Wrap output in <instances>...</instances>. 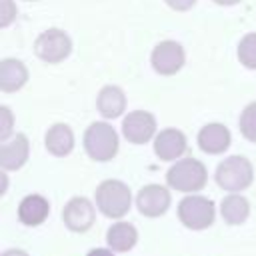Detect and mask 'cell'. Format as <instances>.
Wrapping results in <instances>:
<instances>
[{
    "label": "cell",
    "mask_w": 256,
    "mask_h": 256,
    "mask_svg": "<svg viewBox=\"0 0 256 256\" xmlns=\"http://www.w3.org/2000/svg\"><path fill=\"white\" fill-rule=\"evenodd\" d=\"M16 4L12 0H0V26L6 28L16 18Z\"/></svg>",
    "instance_id": "cell-22"
},
{
    "label": "cell",
    "mask_w": 256,
    "mask_h": 256,
    "mask_svg": "<svg viewBox=\"0 0 256 256\" xmlns=\"http://www.w3.org/2000/svg\"><path fill=\"white\" fill-rule=\"evenodd\" d=\"M184 60H186L184 48L174 40H162L160 44L154 46L152 56H150L152 68L162 76L176 74L184 66Z\"/></svg>",
    "instance_id": "cell-7"
},
{
    "label": "cell",
    "mask_w": 256,
    "mask_h": 256,
    "mask_svg": "<svg viewBox=\"0 0 256 256\" xmlns=\"http://www.w3.org/2000/svg\"><path fill=\"white\" fill-rule=\"evenodd\" d=\"M206 180H208L206 166L196 158L176 160L166 172L168 186L178 192H198L206 186Z\"/></svg>",
    "instance_id": "cell-1"
},
{
    "label": "cell",
    "mask_w": 256,
    "mask_h": 256,
    "mask_svg": "<svg viewBox=\"0 0 256 256\" xmlns=\"http://www.w3.org/2000/svg\"><path fill=\"white\" fill-rule=\"evenodd\" d=\"M2 256H28L24 250H18V248H14V250H6Z\"/></svg>",
    "instance_id": "cell-26"
},
{
    "label": "cell",
    "mask_w": 256,
    "mask_h": 256,
    "mask_svg": "<svg viewBox=\"0 0 256 256\" xmlns=\"http://www.w3.org/2000/svg\"><path fill=\"white\" fill-rule=\"evenodd\" d=\"M214 216H216L214 202L206 196L190 194V196L182 198L178 204V218L190 230H204V228L212 226Z\"/></svg>",
    "instance_id": "cell-5"
},
{
    "label": "cell",
    "mask_w": 256,
    "mask_h": 256,
    "mask_svg": "<svg viewBox=\"0 0 256 256\" xmlns=\"http://www.w3.org/2000/svg\"><path fill=\"white\" fill-rule=\"evenodd\" d=\"M94 204L84 196H74L62 210V220L72 232H86L94 224Z\"/></svg>",
    "instance_id": "cell-9"
},
{
    "label": "cell",
    "mask_w": 256,
    "mask_h": 256,
    "mask_svg": "<svg viewBox=\"0 0 256 256\" xmlns=\"http://www.w3.org/2000/svg\"><path fill=\"white\" fill-rule=\"evenodd\" d=\"M30 154V144L24 134H16L14 138L2 142L0 146V166L2 170H18L26 164Z\"/></svg>",
    "instance_id": "cell-13"
},
{
    "label": "cell",
    "mask_w": 256,
    "mask_h": 256,
    "mask_svg": "<svg viewBox=\"0 0 256 256\" xmlns=\"http://www.w3.org/2000/svg\"><path fill=\"white\" fill-rule=\"evenodd\" d=\"M238 60L250 70H256V32L246 34L238 44Z\"/></svg>",
    "instance_id": "cell-20"
},
{
    "label": "cell",
    "mask_w": 256,
    "mask_h": 256,
    "mask_svg": "<svg viewBox=\"0 0 256 256\" xmlns=\"http://www.w3.org/2000/svg\"><path fill=\"white\" fill-rule=\"evenodd\" d=\"M44 144H46V150L52 154V156H68L74 148V132L68 124H54L48 128L46 132V138H44Z\"/></svg>",
    "instance_id": "cell-15"
},
{
    "label": "cell",
    "mask_w": 256,
    "mask_h": 256,
    "mask_svg": "<svg viewBox=\"0 0 256 256\" xmlns=\"http://www.w3.org/2000/svg\"><path fill=\"white\" fill-rule=\"evenodd\" d=\"M88 256H114L112 250H106V248H94L88 252Z\"/></svg>",
    "instance_id": "cell-25"
},
{
    "label": "cell",
    "mask_w": 256,
    "mask_h": 256,
    "mask_svg": "<svg viewBox=\"0 0 256 256\" xmlns=\"http://www.w3.org/2000/svg\"><path fill=\"white\" fill-rule=\"evenodd\" d=\"M122 134L130 144H146L156 136V118L146 110L128 112L122 120Z\"/></svg>",
    "instance_id": "cell-8"
},
{
    "label": "cell",
    "mask_w": 256,
    "mask_h": 256,
    "mask_svg": "<svg viewBox=\"0 0 256 256\" xmlns=\"http://www.w3.org/2000/svg\"><path fill=\"white\" fill-rule=\"evenodd\" d=\"M84 150L96 162L112 160L118 152V134L108 122H92L84 132Z\"/></svg>",
    "instance_id": "cell-2"
},
{
    "label": "cell",
    "mask_w": 256,
    "mask_h": 256,
    "mask_svg": "<svg viewBox=\"0 0 256 256\" xmlns=\"http://www.w3.org/2000/svg\"><path fill=\"white\" fill-rule=\"evenodd\" d=\"M172 10H176V12H184V10H190L194 4H196V0H164Z\"/></svg>",
    "instance_id": "cell-24"
},
{
    "label": "cell",
    "mask_w": 256,
    "mask_h": 256,
    "mask_svg": "<svg viewBox=\"0 0 256 256\" xmlns=\"http://www.w3.org/2000/svg\"><path fill=\"white\" fill-rule=\"evenodd\" d=\"M186 148V136L176 128H164L154 136V154L160 160H178Z\"/></svg>",
    "instance_id": "cell-11"
},
{
    "label": "cell",
    "mask_w": 256,
    "mask_h": 256,
    "mask_svg": "<svg viewBox=\"0 0 256 256\" xmlns=\"http://www.w3.org/2000/svg\"><path fill=\"white\" fill-rule=\"evenodd\" d=\"M238 126H240V132L246 140L254 142L256 144V102H250L242 114H240V120H238Z\"/></svg>",
    "instance_id": "cell-21"
},
{
    "label": "cell",
    "mask_w": 256,
    "mask_h": 256,
    "mask_svg": "<svg viewBox=\"0 0 256 256\" xmlns=\"http://www.w3.org/2000/svg\"><path fill=\"white\" fill-rule=\"evenodd\" d=\"M136 206H138L140 214H144L148 218L162 216L170 208V192L160 184H148V186L140 188V192L136 196Z\"/></svg>",
    "instance_id": "cell-10"
},
{
    "label": "cell",
    "mask_w": 256,
    "mask_h": 256,
    "mask_svg": "<svg viewBox=\"0 0 256 256\" xmlns=\"http://www.w3.org/2000/svg\"><path fill=\"white\" fill-rule=\"evenodd\" d=\"M254 180V168L244 156H228L216 168V182L228 192H240Z\"/></svg>",
    "instance_id": "cell-4"
},
{
    "label": "cell",
    "mask_w": 256,
    "mask_h": 256,
    "mask_svg": "<svg viewBox=\"0 0 256 256\" xmlns=\"http://www.w3.org/2000/svg\"><path fill=\"white\" fill-rule=\"evenodd\" d=\"M136 240H138V232L130 222H116L108 228L106 234V242L114 252H126L134 248Z\"/></svg>",
    "instance_id": "cell-18"
},
{
    "label": "cell",
    "mask_w": 256,
    "mask_h": 256,
    "mask_svg": "<svg viewBox=\"0 0 256 256\" xmlns=\"http://www.w3.org/2000/svg\"><path fill=\"white\" fill-rule=\"evenodd\" d=\"M50 212V204L44 196L40 194H28L22 198L20 206H18V218L22 224L26 226H38L48 218Z\"/></svg>",
    "instance_id": "cell-14"
},
{
    "label": "cell",
    "mask_w": 256,
    "mask_h": 256,
    "mask_svg": "<svg viewBox=\"0 0 256 256\" xmlns=\"http://www.w3.org/2000/svg\"><path fill=\"white\" fill-rule=\"evenodd\" d=\"M32 2H34V0H32Z\"/></svg>",
    "instance_id": "cell-28"
},
{
    "label": "cell",
    "mask_w": 256,
    "mask_h": 256,
    "mask_svg": "<svg viewBox=\"0 0 256 256\" xmlns=\"http://www.w3.org/2000/svg\"><path fill=\"white\" fill-rule=\"evenodd\" d=\"M96 106L104 118H118L126 110V96L118 86H104L96 98Z\"/></svg>",
    "instance_id": "cell-17"
},
{
    "label": "cell",
    "mask_w": 256,
    "mask_h": 256,
    "mask_svg": "<svg viewBox=\"0 0 256 256\" xmlns=\"http://www.w3.org/2000/svg\"><path fill=\"white\" fill-rule=\"evenodd\" d=\"M220 214L228 224H242L250 214V204L244 196L232 192L220 202Z\"/></svg>",
    "instance_id": "cell-19"
},
{
    "label": "cell",
    "mask_w": 256,
    "mask_h": 256,
    "mask_svg": "<svg viewBox=\"0 0 256 256\" xmlns=\"http://www.w3.org/2000/svg\"><path fill=\"white\" fill-rule=\"evenodd\" d=\"M132 204L130 188L120 180H104L96 188V206L108 218H122Z\"/></svg>",
    "instance_id": "cell-3"
},
{
    "label": "cell",
    "mask_w": 256,
    "mask_h": 256,
    "mask_svg": "<svg viewBox=\"0 0 256 256\" xmlns=\"http://www.w3.org/2000/svg\"><path fill=\"white\" fill-rule=\"evenodd\" d=\"M232 142L230 130L220 122H210L198 132V146L206 154H222Z\"/></svg>",
    "instance_id": "cell-12"
},
{
    "label": "cell",
    "mask_w": 256,
    "mask_h": 256,
    "mask_svg": "<svg viewBox=\"0 0 256 256\" xmlns=\"http://www.w3.org/2000/svg\"><path fill=\"white\" fill-rule=\"evenodd\" d=\"M0 118H2V124H0V140L6 142L10 132H12V112L8 106H0Z\"/></svg>",
    "instance_id": "cell-23"
},
{
    "label": "cell",
    "mask_w": 256,
    "mask_h": 256,
    "mask_svg": "<svg viewBox=\"0 0 256 256\" xmlns=\"http://www.w3.org/2000/svg\"><path fill=\"white\" fill-rule=\"evenodd\" d=\"M28 82L26 66L16 58H4L0 62V90L16 92Z\"/></svg>",
    "instance_id": "cell-16"
},
{
    "label": "cell",
    "mask_w": 256,
    "mask_h": 256,
    "mask_svg": "<svg viewBox=\"0 0 256 256\" xmlns=\"http://www.w3.org/2000/svg\"><path fill=\"white\" fill-rule=\"evenodd\" d=\"M70 50H72V40L60 28H48L34 42L36 56L40 60H44L46 64H58V62H62L64 58H68Z\"/></svg>",
    "instance_id": "cell-6"
},
{
    "label": "cell",
    "mask_w": 256,
    "mask_h": 256,
    "mask_svg": "<svg viewBox=\"0 0 256 256\" xmlns=\"http://www.w3.org/2000/svg\"><path fill=\"white\" fill-rule=\"evenodd\" d=\"M212 2H216V4H220V6H234V4H238L240 0H212Z\"/></svg>",
    "instance_id": "cell-27"
}]
</instances>
